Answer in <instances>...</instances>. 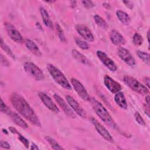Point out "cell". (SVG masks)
<instances>
[{
  "label": "cell",
  "instance_id": "1",
  "mask_svg": "<svg viewBox=\"0 0 150 150\" xmlns=\"http://www.w3.org/2000/svg\"><path fill=\"white\" fill-rule=\"evenodd\" d=\"M10 100L16 110L25 118L37 127L41 126L40 120L34 110L22 96L14 93L11 95Z\"/></svg>",
  "mask_w": 150,
  "mask_h": 150
},
{
  "label": "cell",
  "instance_id": "2",
  "mask_svg": "<svg viewBox=\"0 0 150 150\" xmlns=\"http://www.w3.org/2000/svg\"><path fill=\"white\" fill-rule=\"evenodd\" d=\"M90 102L96 114L104 123L111 128H117V125L115 121L100 102L97 101L95 98H90Z\"/></svg>",
  "mask_w": 150,
  "mask_h": 150
},
{
  "label": "cell",
  "instance_id": "3",
  "mask_svg": "<svg viewBox=\"0 0 150 150\" xmlns=\"http://www.w3.org/2000/svg\"><path fill=\"white\" fill-rule=\"evenodd\" d=\"M47 69L53 79L63 88L71 90V87L64 74L56 66L52 64L47 65Z\"/></svg>",
  "mask_w": 150,
  "mask_h": 150
},
{
  "label": "cell",
  "instance_id": "4",
  "mask_svg": "<svg viewBox=\"0 0 150 150\" xmlns=\"http://www.w3.org/2000/svg\"><path fill=\"white\" fill-rule=\"evenodd\" d=\"M123 81L132 90L139 94L146 95L149 92V88L131 76H124L123 77Z\"/></svg>",
  "mask_w": 150,
  "mask_h": 150
},
{
  "label": "cell",
  "instance_id": "5",
  "mask_svg": "<svg viewBox=\"0 0 150 150\" xmlns=\"http://www.w3.org/2000/svg\"><path fill=\"white\" fill-rule=\"evenodd\" d=\"M25 71L37 81H42L45 79V75L38 66L31 62H25L23 65Z\"/></svg>",
  "mask_w": 150,
  "mask_h": 150
},
{
  "label": "cell",
  "instance_id": "6",
  "mask_svg": "<svg viewBox=\"0 0 150 150\" xmlns=\"http://www.w3.org/2000/svg\"><path fill=\"white\" fill-rule=\"evenodd\" d=\"M71 83L79 96L81 97L83 100L85 101H90V97L85 87L79 80L75 78H71Z\"/></svg>",
  "mask_w": 150,
  "mask_h": 150
},
{
  "label": "cell",
  "instance_id": "7",
  "mask_svg": "<svg viewBox=\"0 0 150 150\" xmlns=\"http://www.w3.org/2000/svg\"><path fill=\"white\" fill-rule=\"evenodd\" d=\"M53 98L54 99V100L57 103V104L63 110L64 113L67 116H69L70 118H76V115L75 114V112L66 103V101L64 100V99L62 97H61L57 94H53Z\"/></svg>",
  "mask_w": 150,
  "mask_h": 150
},
{
  "label": "cell",
  "instance_id": "8",
  "mask_svg": "<svg viewBox=\"0 0 150 150\" xmlns=\"http://www.w3.org/2000/svg\"><path fill=\"white\" fill-rule=\"evenodd\" d=\"M91 122L94 125L97 131L101 135V136L104 138L106 141L110 142L111 143H114V140L110 132L106 129L105 127H104L97 120L94 118H91Z\"/></svg>",
  "mask_w": 150,
  "mask_h": 150
},
{
  "label": "cell",
  "instance_id": "9",
  "mask_svg": "<svg viewBox=\"0 0 150 150\" xmlns=\"http://www.w3.org/2000/svg\"><path fill=\"white\" fill-rule=\"evenodd\" d=\"M97 56L101 63L111 71H115L117 70V66L114 62L110 59L104 52L101 50L97 51Z\"/></svg>",
  "mask_w": 150,
  "mask_h": 150
},
{
  "label": "cell",
  "instance_id": "10",
  "mask_svg": "<svg viewBox=\"0 0 150 150\" xmlns=\"http://www.w3.org/2000/svg\"><path fill=\"white\" fill-rule=\"evenodd\" d=\"M117 53L119 57L128 66H132L135 64V59L128 49L120 47L118 49Z\"/></svg>",
  "mask_w": 150,
  "mask_h": 150
},
{
  "label": "cell",
  "instance_id": "11",
  "mask_svg": "<svg viewBox=\"0 0 150 150\" xmlns=\"http://www.w3.org/2000/svg\"><path fill=\"white\" fill-rule=\"evenodd\" d=\"M5 26L8 35L10 38L16 43H22L23 42V38L20 32L10 23L6 22Z\"/></svg>",
  "mask_w": 150,
  "mask_h": 150
},
{
  "label": "cell",
  "instance_id": "12",
  "mask_svg": "<svg viewBox=\"0 0 150 150\" xmlns=\"http://www.w3.org/2000/svg\"><path fill=\"white\" fill-rule=\"evenodd\" d=\"M104 83L106 87L108 88V90L111 93L114 94L119 92L122 89L121 84L108 75L104 76Z\"/></svg>",
  "mask_w": 150,
  "mask_h": 150
},
{
  "label": "cell",
  "instance_id": "13",
  "mask_svg": "<svg viewBox=\"0 0 150 150\" xmlns=\"http://www.w3.org/2000/svg\"><path fill=\"white\" fill-rule=\"evenodd\" d=\"M38 95L41 101L49 110L55 113L59 112V108L49 96L43 92H38Z\"/></svg>",
  "mask_w": 150,
  "mask_h": 150
},
{
  "label": "cell",
  "instance_id": "14",
  "mask_svg": "<svg viewBox=\"0 0 150 150\" xmlns=\"http://www.w3.org/2000/svg\"><path fill=\"white\" fill-rule=\"evenodd\" d=\"M66 99L72 110L82 118L86 117V113L78 102L70 96H66Z\"/></svg>",
  "mask_w": 150,
  "mask_h": 150
},
{
  "label": "cell",
  "instance_id": "15",
  "mask_svg": "<svg viewBox=\"0 0 150 150\" xmlns=\"http://www.w3.org/2000/svg\"><path fill=\"white\" fill-rule=\"evenodd\" d=\"M76 29L79 34L89 42H93L94 40V37L88 27L83 25H77L76 26Z\"/></svg>",
  "mask_w": 150,
  "mask_h": 150
},
{
  "label": "cell",
  "instance_id": "16",
  "mask_svg": "<svg viewBox=\"0 0 150 150\" xmlns=\"http://www.w3.org/2000/svg\"><path fill=\"white\" fill-rule=\"evenodd\" d=\"M111 41L115 45H121L125 43V40L123 36L117 30H112L110 33Z\"/></svg>",
  "mask_w": 150,
  "mask_h": 150
},
{
  "label": "cell",
  "instance_id": "17",
  "mask_svg": "<svg viewBox=\"0 0 150 150\" xmlns=\"http://www.w3.org/2000/svg\"><path fill=\"white\" fill-rule=\"evenodd\" d=\"M7 115L10 117V118L15 124H16L17 125L19 126L20 127L23 129H26L28 127L26 122L21 117H20L16 113L13 112L11 110L8 112Z\"/></svg>",
  "mask_w": 150,
  "mask_h": 150
},
{
  "label": "cell",
  "instance_id": "18",
  "mask_svg": "<svg viewBox=\"0 0 150 150\" xmlns=\"http://www.w3.org/2000/svg\"><path fill=\"white\" fill-rule=\"evenodd\" d=\"M25 43L26 45V47L27 49L33 54H35L36 56H42V52L38 46L36 45V44L31 40L30 39H26L25 41Z\"/></svg>",
  "mask_w": 150,
  "mask_h": 150
},
{
  "label": "cell",
  "instance_id": "19",
  "mask_svg": "<svg viewBox=\"0 0 150 150\" xmlns=\"http://www.w3.org/2000/svg\"><path fill=\"white\" fill-rule=\"evenodd\" d=\"M71 54L73 57L79 62H80L81 63L87 66H91V62L84 55L79 52L77 50L73 49L71 50Z\"/></svg>",
  "mask_w": 150,
  "mask_h": 150
},
{
  "label": "cell",
  "instance_id": "20",
  "mask_svg": "<svg viewBox=\"0 0 150 150\" xmlns=\"http://www.w3.org/2000/svg\"><path fill=\"white\" fill-rule=\"evenodd\" d=\"M114 100L116 104L122 109L126 110L127 108L128 105H127V100L122 92L119 91L115 93V95L114 96Z\"/></svg>",
  "mask_w": 150,
  "mask_h": 150
},
{
  "label": "cell",
  "instance_id": "21",
  "mask_svg": "<svg viewBox=\"0 0 150 150\" xmlns=\"http://www.w3.org/2000/svg\"><path fill=\"white\" fill-rule=\"evenodd\" d=\"M40 13L41 14V16H42V19H43V21L45 25L46 26H47L48 28H49L50 29H53V24L52 20L50 19V18L47 11L43 7H40Z\"/></svg>",
  "mask_w": 150,
  "mask_h": 150
},
{
  "label": "cell",
  "instance_id": "22",
  "mask_svg": "<svg viewBox=\"0 0 150 150\" xmlns=\"http://www.w3.org/2000/svg\"><path fill=\"white\" fill-rule=\"evenodd\" d=\"M116 15L120 20V21L124 24V25H128L130 23V18L129 15L125 12L118 10L116 12Z\"/></svg>",
  "mask_w": 150,
  "mask_h": 150
},
{
  "label": "cell",
  "instance_id": "23",
  "mask_svg": "<svg viewBox=\"0 0 150 150\" xmlns=\"http://www.w3.org/2000/svg\"><path fill=\"white\" fill-rule=\"evenodd\" d=\"M94 20L96 23L102 29H106L108 26V24L105 22V21L98 15H96L94 16Z\"/></svg>",
  "mask_w": 150,
  "mask_h": 150
},
{
  "label": "cell",
  "instance_id": "24",
  "mask_svg": "<svg viewBox=\"0 0 150 150\" xmlns=\"http://www.w3.org/2000/svg\"><path fill=\"white\" fill-rule=\"evenodd\" d=\"M45 139L48 142V143L50 145L52 149H64V148L62 146H61L57 143V142L53 138H52L49 136H47L45 137Z\"/></svg>",
  "mask_w": 150,
  "mask_h": 150
},
{
  "label": "cell",
  "instance_id": "25",
  "mask_svg": "<svg viewBox=\"0 0 150 150\" xmlns=\"http://www.w3.org/2000/svg\"><path fill=\"white\" fill-rule=\"evenodd\" d=\"M137 54L138 57L141 59L144 63H145L148 66L150 64V60H149V54L146 52H144L143 51L138 50L137 51Z\"/></svg>",
  "mask_w": 150,
  "mask_h": 150
},
{
  "label": "cell",
  "instance_id": "26",
  "mask_svg": "<svg viewBox=\"0 0 150 150\" xmlns=\"http://www.w3.org/2000/svg\"><path fill=\"white\" fill-rule=\"evenodd\" d=\"M1 47L2 48V49L9 56L11 57H12V59H15V55L13 53V52H12L11 49L8 46H7L4 42V40L2 39V38H1Z\"/></svg>",
  "mask_w": 150,
  "mask_h": 150
},
{
  "label": "cell",
  "instance_id": "27",
  "mask_svg": "<svg viewBox=\"0 0 150 150\" xmlns=\"http://www.w3.org/2000/svg\"><path fill=\"white\" fill-rule=\"evenodd\" d=\"M56 31L57 32V35H58V36L60 39V40L62 42H66V37L64 36V32H63V29H62L61 26L59 25V23H56Z\"/></svg>",
  "mask_w": 150,
  "mask_h": 150
},
{
  "label": "cell",
  "instance_id": "28",
  "mask_svg": "<svg viewBox=\"0 0 150 150\" xmlns=\"http://www.w3.org/2000/svg\"><path fill=\"white\" fill-rule=\"evenodd\" d=\"M132 42L136 46H140L143 43V38L138 33H135L132 37Z\"/></svg>",
  "mask_w": 150,
  "mask_h": 150
},
{
  "label": "cell",
  "instance_id": "29",
  "mask_svg": "<svg viewBox=\"0 0 150 150\" xmlns=\"http://www.w3.org/2000/svg\"><path fill=\"white\" fill-rule=\"evenodd\" d=\"M75 42H76V43L77 44V45L81 49L87 50L89 49L88 44L87 42H86L85 41H84L79 38H76Z\"/></svg>",
  "mask_w": 150,
  "mask_h": 150
},
{
  "label": "cell",
  "instance_id": "30",
  "mask_svg": "<svg viewBox=\"0 0 150 150\" xmlns=\"http://www.w3.org/2000/svg\"><path fill=\"white\" fill-rule=\"evenodd\" d=\"M134 117H135V120H136V121L137 122L138 124H139V125H141L142 126H145L146 125V124H145V122L144 120L142 118V116L140 115V114L138 111L135 112Z\"/></svg>",
  "mask_w": 150,
  "mask_h": 150
},
{
  "label": "cell",
  "instance_id": "31",
  "mask_svg": "<svg viewBox=\"0 0 150 150\" xmlns=\"http://www.w3.org/2000/svg\"><path fill=\"white\" fill-rule=\"evenodd\" d=\"M17 134L18 135V139H19V141L24 145V146L26 148H28L29 145V142L28 140L26 138H25L23 135H22L21 134H19V132Z\"/></svg>",
  "mask_w": 150,
  "mask_h": 150
},
{
  "label": "cell",
  "instance_id": "32",
  "mask_svg": "<svg viewBox=\"0 0 150 150\" xmlns=\"http://www.w3.org/2000/svg\"><path fill=\"white\" fill-rule=\"evenodd\" d=\"M9 111H10V109L6 106V105L4 103L2 99L1 98V111L2 112H4L7 114Z\"/></svg>",
  "mask_w": 150,
  "mask_h": 150
},
{
  "label": "cell",
  "instance_id": "33",
  "mask_svg": "<svg viewBox=\"0 0 150 150\" xmlns=\"http://www.w3.org/2000/svg\"><path fill=\"white\" fill-rule=\"evenodd\" d=\"M81 2L84 6L87 9H90L94 6V4L91 1H82Z\"/></svg>",
  "mask_w": 150,
  "mask_h": 150
},
{
  "label": "cell",
  "instance_id": "34",
  "mask_svg": "<svg viewBox=\"0 0 150 150\" xmlns=\"http://www.w3.org/2000/svg\"><path fill=\"white\" fill-rule=\"evenodd\" d=\"M1 64L5 67H8L10 64L8 60L2 54H1Z\"/></svg>",
  "mask_w": 150,
  "mask_h": 150
},
{
  "label": "cell",
  "instance_id": "35",
  "mask_svg": "<svg viewBox=\"0 0 150 150\" xmlns=\"http://www.w3.org/2000/svg\"><path fill=\"white\" fill-rule=\"evenodd\" d=\"M0 146L1 148H5V149H10V145L9 143H8L6 141H1L0 142Z\"/></svg>",
  "mask_w": 150,
  "mask_h": 150
},
{
  "label": "cell",
  "instance_id": "36",
  "mask_svg": "<svg viewBox=\"0 0 150 150\" xmlns=\"http://www.w3.org/2000/svg\"><path fill=\"white\" fill-rule=\"evenodd\" d=\"M123 3L125 5V6H127L129 9H132L134 5L133 3L131 1H123Z\"/></svg>",
  "mask_w": 150,
  "mask_h": 150
},
{
  "label": "cell",
  "instance_id": "37",
  "mask_svg": "<svg viewBox=\"0 0 150 150\" xmlns=\"http://www.w3.org/2000/svg\"><path fill=\"white\" fill-rule=\"evenodd\" d=\"M144 82H145V84L146 85V86L148 87V88H149V77H146L144 79Z\"/></svg>",
  "mask_w": 150,
  "mask_h": 150
},
{
  "label": "cell",
  "instance_id": "38",
  "mask_svg": "<svg viewBox=\"0 0 150 150\" xmlns=\"http://www.w3.org/2000/svg\"><path fill=\"white\" fill-rule=\"evenodd\" d=\"M9 131H10L12 133H13V134H17L18 133V131H17L15 128H13V127H10L9 128Z\"/></svg>",
  "mask_w": 150,
  "mask_h": 150
},
{
  "label": "cell",
  "instance_id": "39",
  "mask_svg": "<svg viewBox=\"0 0 150 150\" xmlns=\"http://www.w3.org/2000/svg\"><path fill=\"white\" fill-rule=\"evenodd\" d=\"M30 149H39V148H38L37 145H36L34 143H32V145H31V147H30Z\"/></svg>",
  "mask_w": 150,
  "mask_h": 150
},
{
  "label": "cell",
  "instance_id": "40",
  "mask_svg": "<svg viewBox=\"0 0 150 150\" xmlns=\"http://www.w3.org/2000/svg\"><path fill=\"white\" fill-rule=\"evenodd\" d=\"M145 102L146 103L147 106L149 107V96H147L145 97Z\"/></svg>",
  "mask_w": 150,
  "mask_h": 150
},
{
  "label": "cell",
  "instance_id": "41",
  "mask_svg": "<svg viewBox=\"0 0 150 150\" xmlns=\"http://www.w3.org/2000/svg\"><path fill=\"white\" fill-rule=\"evenodd\" d=\"M103 5L104 7H105L106 8H108V9H109V8H110V5L108 4H107V3H105V4H103Z\"/></svg>",
  "mask_w": 150,
  "mask_h": 150
},
{
  "label": "cell",
  "instance_id": "42",
  "mask_svg": "<svg viewBox=\"0 0 150 150\" xmlns=\"http://www.w3.org/2000/svg\"><path fill=\"white\" fill-rule=\"evenodd\" d=\"M147 39H148V42H149V31L147 32Z\"/></svg>",
  "mask_w": 150,
  "mask_h": 150
}]
</instances>
